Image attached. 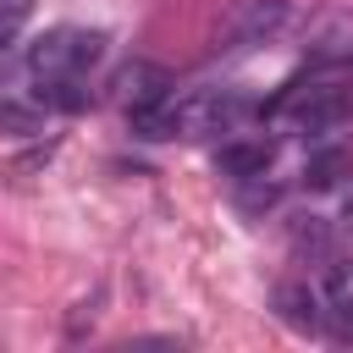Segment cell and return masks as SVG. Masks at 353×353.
<instances>
[{
  "mask_svg": "<svg viewBox=\"0 0 353 353\" xmlns=\"http://www.w3.org/2000/svg\"><path fill=\"white\" fill-rule=\"evenodd\" d=\"M105 55V33L94 28H44L28 44V72L33 77H83Z\"/></svg>",
  "mask_w": 353,
  "mask_h": 353,
  "instance_id": "2",
  "label": "cell"
},
{
  "mask_svg": "<svg viewBox=\"0 0 353 353\" xmlns=\"http://www.w3.org/2000/svg\"><path fill=\"white\" fill-rule=\"evenodd\" d=\"M0 132H11V138H39L44 132V105L39 99H0Z\"/></svg>",
  "mask_w": 353,
  "mask_h": 353,
  "instance_id": "9",
  "label": "cell"
},
{
  "mask_svg": "<svg viewBox=\"0 0 353 353\" xmlns=\"http://www.w3.org/2000/svg\"><path fill=\"white\" fill-rule=\"evenodd\" d=\"M110 88H116V99L132 110V105H143V99L165 94V88H171V72H165V66H154V61H127V66L110 77Z\"/></svg>",
  "mask_w": 353,
  "mask_h": 353,
  "instance_id": "5",
  "label": "cell"
},
{
  "mask_svg": "<svg viewBox=\"0 0 353 353\" xmlns=\"http://www.w3.org/2000/svg\"><path fill=\"white\" fill-rule=\"evenodd\" d=\"M309 55H314L320 66H342V61H353V22H347V17H325V22L314 28Z\"/></svg>",
  "mask_w": 353,
  "mask_h": 353,
  "instance_id": "7",
  "label": "cell"
},
{
  "mask_svg": "<svg viewBox=\"0 0 353 353\" xmlns=\"http://www.w3.org/2000/svg\"><path fill=\"white\" fill-rule=\"evenodd\" d=\"M342 221H347V226H353V193H347V199H342Z\"/></svg>",
  "mask_w": 353,
  "mask_h": 353,
  "instance_id": "13",
  "label": "cell"
},
{
  "mask_svg": "<svg viewBox=\"0 0 353 353\" xmlns=\"http://www.w3.org/2000/svg\"><path fill=\"white\" fill-rule=\"evenodd\" d=\"M127 121H132V132H138V138H149V143L182 138V88L171 83L165 94H154V99L132 105V110H127Z\"/></svg>",
  "mask_w": 353,
  "mask_h": 353,
  "instance_id": "4",
  "label": "cell"
},
{
  "mask_svg": "<svg viewBox=\"0 0 353 353\" xmlns=\"http://www.w3.org/2000/svg\"><path fill=\"white\" fill-rule=\"evenodd\" d=\"M276 309L292 320V325H320V292L314 287H303V281H287V287H276Z\"/></svg>",
  "mask_w": 353,
  "mask_h": 353,
  "instance_id": "8",
  "label": "cell"
},
{
  "mask_svg": "<svg viewBox=\"0 0 353 353\" xmlns=\"http://www.w3.org/2000/svg\"><path fill=\"white\" fill-rule=\"evenodd\" d=\"M287 22V0H232L215 28V50H254Z\"/></svg>",
  "mask_w": 353,
  "mask_h": 353,
  "instance_id": "3",
  "label": "cell"
},
{
  "mask_svg": "<svg viewBox=\"0 0 353 353\" xmlns=\"http://www.w3.org/2000/svg\"><path fill=\"white\" fill-rule=\"evenodd\" d=\"M270 143L265 138H226L221 143V154H215V165L232 176V182H243V176H265L270 171Z\"/></svg>",
  "mask_w": 353,
  "mask_h": 353,
  "instance_id": "6",
  "label": "cell"
},
{
  "mask_svg": "<svg viewBox=\"0 0 353 353\" xmlns=\"http://www.w3.org/2000/svg\"><path fill=\"white\" fill-rule=\"evenodd\" d=\"M325 303L336 314H353V259H336L325 270Z\"/></svg>",
  "mask_w": 353,
  "mask_h": 353,
  "instance_id": "10",
  "label": "cell"
},
{
  "mask_svg": "<svg viewBox=\"0 0 353 353\" xmlns=\"http://www.w3.org/2000/svg\"><path fill=\"white\" fill-rule=\"evenodd\" d=\"M342 176V149H320V154H309V165H303V182L309 188H331Z\"/></svg>",
  "mask_w": 353,
  "mask_h": 353,
  "instance_id": "11",
  "label": "cell"
},
{
  "mask_svg": "<svg viewBox=\"0 0 353 353\" xmlns=\"http://www.w3.org/2000/svg\"><path fill=\"white\" fill-rule=\"evenodd\" d=\"M259 116H287L303 138H320L331 127H342L353 116V83L336 77V66H309V72H292L281 83V94L270 105H259Z\"/></svg>",
  "mask_w": 353,
  "mask_h": 353,
  "instance_id": "1",
  "label": "cell"
},
{
  "mask_svg": "<svg viewBox=\"0 0 353 353\" xmlns=\"http://www.w3.org/2000/svg\"><path fill=\"white\" fill-rule=\"evenodd\" d=\"M33 17V0H0V50L22 33V22Z\"/></svg>",
  "mask_w": 353,
  "mask_h": 353,
  "instance_id": "12",
  "label": "cell"
}]
</instances>
